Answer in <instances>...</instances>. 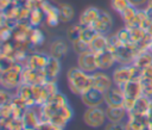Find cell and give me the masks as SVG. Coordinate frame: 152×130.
Returning <instances> with one entry per match:
<instances>
[{"label": "cell", "mask_w": 152, "mask_h": 130, "mask_svg": "<svg viewBox=\"0 0 152 130\" xmlns=\"http://www.w3.org/2000/svg\"><path fill=\"white\" fill-rule=\"evenodd\" d=\"M101 13V10L94 6H89L86 10L82 11V13L78 17V24L82 26H93L94 23L97 20L99 16Z\"/></svg>", "instance_id": "20"}, {"label": "cell", "mask_w": 152, "mask_h": 130, "mask_svg": "<svg viewBox=\"0 0 152 130\" xmlns=\"http://www.w3.org/2000/svg\"><path fill=\"white\" fill-rule=\"evenodd\" d=\"M68 50H69V45L66 41L63 38H56L51 42L49 47V55L61 60L68 54Z\"/></svg>", "instance_id": "21"}, {"label": "cell", "mask_w": 152, "mask_h": 130, "mask_svg": "<svg viewBox=\"0 0 152 130\" xmlns=\"http://www.w3.org/2000/svg\"><path fill=\"white\" fill-rule=\"evenodd\" d=\"M13 37V29L8 25H1L0 29V38L1 42H7V41H12Z\"/></svg>", "instance_id": "38"}, {"label": "cell", "mask_w": 152, "mask_h": 130, "mask_svg": "<svg viewBox=\"0 0 152 130\" xmlns=\"http://www.w3.org/2000/svg\"><path fill=\"white\" fill-rule=\"evenodd\" d=\"M147 50H150L151 52H152V39H151V43H150V47H148V49Z\"/></svg>", "instance_id": "49"}, {"label": "cell", "mask_w": 152, "mask_h": 130, "mask_svg": "<svg viewBox=\"0 0 152 130\" xmlns=\"http://www.w3.org/2000/svg\"><path fill=\"white\" fill-rule=\"evenodd\" d=\"M61 70H62L61 60L50 56V58H49V61H48V63L44 68V73H45L46 79L48 80H57Z\"/></svg>", "instance_id": "22"}, {"label": "cell", "mask_w": 152, "mask_h": 130, "mask_svg": "<svg viewBox=\"0 0 152 130\" xmlns=\"http://www.w3.org/2000/svg\"><path fill=\"white\" fill-rule=\"evenodd\" d=\"M43 21H45V13H44L43 8L42 7H36V8L31 10L30 18H28V24L32 27H39Z\"/></svg>", "instance_id": "28"}, {"label": "cell", "mask_w": 152, "mask_h": 130, "mask_svg": "<svg viewBox=\"0 0 152 130\" xmlns=\"http://www.w3.org/2000/svg\"><path fill=\"white\" fill-rule=\"evenodd\" d=\"M12 117V105L10 104H1L0 105V119H7Z\"/></svg>", "instance_id": "42"}, {"label": "cell", "mask_w": 152, "mask_h": 130, "mask_svg": "<svg viewBox=\"0 0 152 130\" xmlns=\"http://www.w3.org/2000/svg\"><path fill=\"white\" fill-rule=\"evenodd\" d=\"M40 7L43 8L44 13H45V23L48 26L50 27H55L57 26L61 20H59V12H58V6H55L53 4H51L49 0H45Z\"/></svg>", "instance_id": "15"}, {"label": "cell", "mask_w": 152, "mask_h": 130, "mask_svg": "<svg viewBox=\"0 0 152 130\" xmlns=\"http://www.w3.org/2000/svg\"><path fill=\"white\" fill-rule=\"evenodd\" d=\"M45 42V35L39 27H32L30 33V43L33 48L40 47Z\"/></svg>", "instance_id": "30"}, {"label": "cell", "mask_w": 152, "mask_h": 130, "mask_svg": "<svg viewBox=\"0 0 152 130\" xmlns=\"http://www.w3.org/2000/svg\"><path fill=\"white\" fill-rule=\"evenodd\" d=\"M121 44H122V43H121V41L119 39L116 32L108 35V47H107V49H109V50H112V51L114 52Z\"/></svg>", "instance_id": "37"}, {"label": "cell", "mask_w": 152, "mask_h": 130, "mask_svg": "<svg viewBox=\"0 0 152 130\" xmlns=\"http://www.w3.org/2000/svg\"><path fill=\"white\" fill-rule=\"evenodd\" d=\"M116 35H118V37H119V39L121 41L122 44L131 42V33H129V29L127 26H124L120 30H118Z\"/></svg>", "instance_id": "39"}, {"label": "cell", "mask_w": 152, "mask_h": 130, "mask_svg": "<svg viewBox=\"0 0 152 130\" xmlns=\"http://www.w3.org/2000/svg\"><path fill=\"white\" fill-rule=\"evenodd\" d=\"M83 122L86 123V125L93 129L103 128L108 122L104 109L102 106L87 107V110L83 112Z\"/></svg>", "instance_id": "5"}, {"label": "cell", "mask_w": 152, "mask_h": 130, "mask_svg": "<svg viewBox=\"0 0 152 130\" xmlns=\"http://www.w3.org/2000/svg\"><path fill=\"white\" fill-rule=\"evenodd\" d=\"M133 64L137 68H139L140 70H142V69L152 66V52L150 50H142V51H140L137 55Z\"/></svg>", "instance_id": "24"}, {"label": "cell", "mask_w": 152, "mask_h": 130, "mask_svg": "<svg viewBox=\"0 0 152 130\" xmlns=\"http://www.w3.org/2000/svg\"><path fill=\"white\" fill-rule=\"evenodd\" d=\"M0 130H10L8 128H6V126H1V129Z\"/></svg>", "instance_id": "51"}, {"label": "cell", "mask_w": 152, "mask_h": 130, "mask_svg": "<svg viewBox=\"0 0 152 130\" xmlns=\"http://www.w3.org/2000/svg\"><path fill=\"white\" fill-rule=\"evenodd\" d=\"M48 79L45 76L44 70L32 69L28 67H24L21 72V82L25 85H43Z\"/></svg>", "instance_id": "9"}, {"label": "cell", "mask_w": 152, "mask_h": 130, "mask_svg": "<svg viewBox=\"0 0 152 130\" xmlns=\"http://www.w3.org/2000/svg\"><path fill=\"white\" fill-rule=\"evenodd\" d=\"M151 130H152V124H151Z\"/></svg>", "instance_id": "53"}, {"label": "cell", "mask_w": 152, "mask_h": 130, "mask_svg": "<svg viewBox=\"0 0 152 130\" xmlns=\"http://www.w3.org/2000/svg\"><path fill=\"white\" fill-rule=\"evenodd\" d=\"M142 86V94L152 99V79H140Z\"/></svg>", "instance_id": "40"}, {"label": "cell", "mask_w": 152, "mask_h": 130, "mask_svg": "<svg viewBox=\"0 0 152 130\" xmlns=\"http://www.w3.org/2000/svg\"><path fill=\"white\" fill-rule=\"evenodd\" d=\"M139 52H140V50H139L138 45L129 42V43L121 44L114 51V55H115L118 64H133V62Z\"/></svg>", "instance_id": "6"}, {"label": "cell", "mask_w": 152, "mask_h": 130, "mask_svg": "<svg viewBox=\"0 0 152 130\" xmlns=\"http://www.w3.org/2000/svg\"><path fill=\"white\" fill-rule=\"evenodd\" d=\"M81 97V101L86 107H97V106H102L104 104V95L102 92L95 89V88H90L89 91H87L86 93H83Z\"/></svg>", "instance_id": "14"}, {"label": "cell", "mask_w": 152, "mask_h": 130, "mask_svg": "<svg viewBox=\"0 0 152 130\" xmlns=\"http://www.w3.org/2000/svg\"><path fill=\"white\" fill-rule=\"evenodd\" d=\"M56 130H64V129H61V128H56Z\"/></svg>", "instance_id": "52"}, {"label": "cell", "mask_w": 152, "mask_h": 130, "mask_svg": "<svg viewBox=\"0 0 152 130\" xmlns=\"http://www.w3.org/2000/svg\"><path fill=\"white\" fill-rule=\"evenodd\" d=\"M122 87L124 94H125V103L124 106L129 112L138 98L142 95V86L140 79H132L128 82H126Z\"/></svg>", "instance_id": "4"}, {"label": "cell", "mask_w": 152, "mask_h": 130, "mask_svg": "<svg viewBox=\"0 0 152 130\" xmlns=\"http://www.w3.org/2000/svg\"><path fill=\"white\" fill-rule=\"evenodd\" d=\"M81 31H82V25L81 24H75V25H72L69 30H68V39H69V42H74V41H76V39H78L80 38V36H81Z\"/></svg>", "instance_id": "35"}, {"label": "cell", "mask_w": 152, "mask_h": 130, "mask_svg": "<svg viewBox=\"0 0 152 130\" xmlns=\"http://www.w3.org/2000/svg\"><path fill=\"white\" fill-rule=\"evenodd\" d=\"M93 76V88L104 93L106 91H108L113 85V79H112V75L107 74L106 70H96L91 74Z\"/></svg>", "instance_id": "12"}, {"label": "cell", "mask_w": 152, "mask_h": 130, "mask_svg": "<svg viewBox=\"0 0 152 130\" xmlns=\"http://www.w3.org/2000/svg\"><path fill=\"white\" fill-rule=\"evenodd\" d=\"M71 48H72V50H74L77 55H80V54H82V52L89 50V44H87L86 42H83L82 39L78 38V39L71 42Z\"/></svg>", "instance_id": "36"}, {"label": "cell", "mask_w": 152, "mask_h": 130, "mask_svg": "<svg viewBox=\"0 0 152 130\" xmlns=\"http://www.w3.org/2000/svg\"><path fill=\"white\" fill-rule=\"evenodd\" d=\"M150 101L151 98L146 97V95H141L140 98H138L132 107V110L128 113H137V114H147L148 111V106H150Z\"/></svg>", "instance_id": "25"}, {"label": "cell", "mask_w": 152, "mask_h": 130, "mask_svg": "<svg viewBox=\"0 0 152 130\" xmlns=\"http://www.w3.org/2000/svg\"><path fill=\"white\" fill-rule=\"evenodd\" d=\"M99 32L93 27V26H82V31H81V36L80 39H82L83 42H86L87 44H90V42L95 38V36Z\"/></svg>", "instance_id": "32"}, {"label": "cell", "mask_w": 152, "mask_h": 130, "mask_svg": "<svg viewBox=\"0 0 152 130\" xmlns=\"http://www.w3.org/2000/svg\"><path fill=\"white\" fill-rule=\"evenodd\" d=\"M32 26L28 24V21H21L18 23L13 27V42H30V33H31Z\"/></svg>", "instance_id": "19"}, {"label": "cell", "mask_w": 152, "mask_h": 130, "mask_svg": "<svg viewBox=\"0 0 152 130\" xmlns=\"http://www.w3.org/2000/svg\"><path fill=\"white\" fill-rule=\"evenodd\" d=\"M50 58V55L43 51H32L28 54L27 60L25 62L24 67H28L32 69H38V70H44L48 61Z\"/></svg>", "instance_id": "13"}, {"label": "cell", "mask_w": 152, "mask_h": 130, "mask_svg": "<svg viewBox=\"0 0 152 130\" xmlns=\"http://www.w3.org/2000/svg\"><path fill=\"white\" fill-rule=\"evenodd\" d=\"M24 66L21 63L15 62L14 66L7 70L0 72V83L1 87L8 89L11 92H15V89L23 83L21 82V72Z\"/></svg>", "instance_id": "2"}, {"label": "cell", "mask_w": 152, "mask_h": 130, "mask_svg": "<svg viewBox=\"0 0 152 130\" xmlns=\"http://www.w3.org/2000/svg\"><path fill=\"white\" fill-rule=\"evenodd\" d=\"M137 12H138V8L134 7V6H132V5H129L124 12H121V13H120V17H121L124 24H125V25L131 24V23L133 21V19H134Z\"/></svg>", "instance_id": "33"}, {"label": "cell", "mask_w": 152, "mask_h": 130, "mask_svg": "<svg viewBox=\"0 0 152 130\" xmlns=\"http://www.w3.org/2000/svg\"><path fill=\"white\" fill-rule=\"evenodd\" d=\"M141 70L134 64H118L112 72V79L114 85L124 86L132 79H140Z\"/></svg>", "instance_id": "3"}, {"label": "cell", "mask_w": 152, "mask_h": 130, "mask_svg": "<svg viewBox=\"0 0 152 130\" xmlns=\"http://www.w3.org/2000/svg\"><path fill=\"white\" fill-rule=\"evenodd\" d=\"M14 94L17 97H19L26 105L27 107H31V106H34L36 105V100L33 98V92H32V86L31 85H25V83H21L14 92Z\"/></svg>", "instance_id": "23"}, {"label": "cell", "mask_w": 152, "mask_h": 130, "mask_svg": "<svg viewBox=\"0 0 152 130\" xmlns=\"http://www.w3.org/2000/svg\"><path fill=\"white\" fill-rule=\"evenodd\" d=\"M14 1L13 0H0V8H1V12L7 10Z\"/></svg>", "instance_id": "45"}, {"label": "cell", "mask_w": 152, "mask_h": 130, "mask_svg": "<svg viewBox=\"0 0 152 130\" xmlns=\"http://www.w3.org/2000/svg\"><path fill=\"white\" fill-rule=\"evenodd\" d=\"M58 12H59L61 23H70L75 17V11L72 6L65 2H62L58 5Z\"/></svg>", "instance_id": "27"}, {"label": "cell", "mask_w": 152, "mask_h": 130, "mask_svg": "<svg viewBox=\"0 0 152 130\" xmlns=\"http://www.w3.org/2000/svg\"><path fill=\"white\" fill-rule=\"evenodd\" d=\"M146 32L152 37V20H151V23L147 25V27H146Z\"/></svg>", "instance_id": "48"}, {"label": "cell", "mask_w": 152, "mask_h": 130, "mask_svg": "<svg viewBox=\"0 0 152 130\" xmlns=\"http://www.w3.org/2000/svg\"><path fill=\"white\" fill-rule=\"evenodd\" d=\"M144 8L146 10V12H151L152 11V0H147V2L144 6Z\"/></svg>", "instance_id": "47"}, {"label": "cell", "mask_w": 152, "mask_h": 130, "mask_svg": "<svg viewBox=\"0 0 152 130\" xmlns=\"http://www.w3.org/2000/svg\"><path fill=\"white\" fill-rule=\"evenodd\" d=\"M125 123L127 130H151V123L147 114L128 113Z\"/></svg>", "instance_id": "11"}, {"label": "cell", "mask_w": 152, "mask_h": 130, "mask_svg": "<svg viewBox=\"0 0 152 130\" xmlns=\"http://www.w3.org/2000/svg\"><path fill=\"white\" fill-rule=\"evenodd\" d=\"M96 55V63H97V68L100 70H108L112 69L115 64H116V58L115 55L112 50L109 49H104L102 51H99L95 54Z\"/></svg>", "instance_id": "16"}, {"label": "cell", "mask_w": 152, "mask_h": 130, "mask_svg": "<svg viewBox=\"0 0 152 130\" xmlns=\"http://www.w3.org/2000/svg\"><path fill=\"white\" fill-rule=\"evenodd\" d=\"M77 67L82 70L93 74L94 72L99 70L97 63H96V55L90 49L77 55Z\"/></svg>", "instance_id": "8"}, {"label": "cell", "mask_w": 152, "mask_h": 130, "mask_svg": "<svg viewBox=\"0 0 152 130\" xmlns=\"http://www.w3.org/2000/svg\"><path fill=\"white\" fill-rule=\"evenodd\" d=\"M24 130H37L36 128H24Z\"/></svg>", "instance_id": "50"}, {"label": "cell", "mask_w": 152, "mask_h": 130, "mask_svg": "<svg viewBox=\"0 0 152 130\" xmlns=\"http://www.w3.org/2000/svg\"><path fill=\"white\" fill-rule=\"evenodd\" d=\"M104 111L108 122H113V123L126 122L128 117V111L126 110L125 106H106Z\"/></svg>", "instance_id": "18"}, {"label": "cell", "mask_w": 152, "mask_h": 130, "mask_svg": "<svg viewBox=\"0 0 152 130\" xmlns=\"http://www.w3.org/2000/svg\"><path fill=\"white\" fill-rule=\"evenodd\" d=\"M106 106H124L125 94L121 86L113 85L108 91L103 93Z\"/></svg>", "instance_id": "10"}, {"label": "cell", "mask_w": 152, "mask_h": 130, "mask_svg": "<svg viewBox=\"0 0 152 130\" xmlns=\"http://www.w3.org/2000/svg\"><path fill=\"white\" fill-rule=\"evenodd\" d=\"M13 97H14V92H11L8 89L2 88L0 91V105L1 104H10V103H12Z\"/></svg>", "instance_id": "41"}, {"label": "cell", "mask_w": 152, "mask_h": 130, "mask_svg": "<svg viewBox=\"0 0 152 130\" xmlns=\"http://www.w3.org/2000/svg\"><path fill=\"white\" fill-rule=\"evenodd\" d=\"M147 117H148L150 123L152 124V99L150 101V106H148V111H147Z\"/></svg>", "instance_id": "46"}, {"label": "cell", "mask_w": 152, "mask_h": 130, "mask_svg": "<svg viewBox=\"0 0 152 130\" xmlns=\"http://www.w3.org/2000/svg\"><path fill=\"white\" fill-rule=\"evenodd\" d=\"M128 1L132 6H134L137 8H142V6H145L147 2V0H128Z\"/></svg>", "instance_id": "44"}, {"label": "cell", "mask_w": 152, "mask_h": 130, "mask_svg": "<svg viewBox=\"0 0 152 130\" xmlns=\"http://www.w3.org/2000/svg\"><path fill=\"white\" fill-rule=\"evenodd\" d=\"M0 126H6L10 130H24L25 125L23 118L10 117L7 119H0Z\"/></svg>", "instance_id": "29"}, {"label": "cell", "mask_w": 152, "mask_h": 130, "mask_svg": "<svg viewBox=\"0 0 152 130\" xmlns=\"http://www.w3.org/2000/svg\"><path fill=\"white\" fill-rule=\"evenodd\" d=\"M68 86L71 93L76 95H82L93 87V76L90 73H87L78 68L77 66L69 68L66 73Z\"/></svg>", "instance_id": "1"}, {"label": "cell", "mask_w": 152, "mask_h": 130, "mask_svg": "<svg viewBox=\"0 0 152 130\" xmlns=\"http://www.w3.org/2000/svg\"><path fill=\"white\" fill-rule=\"evenodd\" d=\"M72 117H74V111H72V109H71V106L69 105V104H66V105H64V106H62L61 109H58L53 114H52V117L50 118V123H52L55 126H57V128H61V129H64L66 125H68V123L72 119Z\"/></svg>", "instance_id": "7"}, {"label": "cell", "mask_w": 152, "mask_h": 130, "mask_svg": "<svg viewBox=\"0 0 152 130\" xmlns=\"http://www.w3.org/2000/svg\"><path fill=\"white\" fill-rule=\"evenodd\" d=\"M128 29H129V33H131V42L134 43V44L140 43L147 36L146 30L140 27V26H132V27H128Z\"/></svg>", "instance_id": "31"}, {"label": "cell", "mask_w": 152, "mask_h": 130, "mask_svg": "<svg viewBox=\"0 0 152 130\" xmlns=\"http://www.w3.org/2000/svg\"><path fill=\"white\" fill-rule=\"evenodd\" d=\"M93 27L102 35H109L113 29V17L107 11H101L97 20L94 23Z\"/></svg>", "instance_id": "17"}, {"label": "cell", "mask_w": 152, "mask_h": 130, "mask_svg": "<svg viewBox=\"0 0 152 130\" xmlns=\"http://www.w3.org/2000/svg\"><path fill=\"white\" fill-rule=\"evenodd\" d=\"M107 47H108V35H102V33H97L89 44V49L95 54L107 49Z\"/></svg>", "instance_id": "26"}, {"label": "cell", "mask_w": 152, "mask_h": 130, "mask_svg": "<svg viewBox=\"0 0 152 130\" xmlns=\"http://www.w3.org/2000/svg\"><path fill=\"white\" fill-rule=\"evenodd\" d=\"M103 130H127V129H126V123L125 122H120V123L107 122Z\"/></svg>", "instance_id": "43"}, {"label": "cell", "mask_w": 152, "mask_h": 130, "mask_svg": "<svg viewBox=\"0 0 152 130\" xmlns=\"http://www.w3.org/2000/svg\"><path fill=\"white\" fill-rule=\"evenodd\" d=\"M129 1L128 0H110V7L113 11H115L116 13H121L124 12L128 6H129Z\"/></svg>", "instance_id": "34"}]
</instances>
